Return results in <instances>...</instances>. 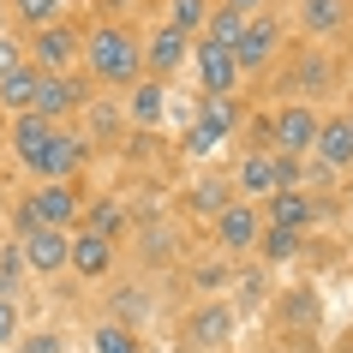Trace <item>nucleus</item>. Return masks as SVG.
I'll return each instance as SVG.
<instances>
[{
	"label": "nucleus",
	"instance_id": "nucleus-3",
	"mask_svg": "<svg viewBox=\"0 0 353 353\" xmlns=\"http://www.w3.org/2000/svg\"><path fill=\"white\" fill-rule=\"evenodd\" d=\"M96 102V84L78 72H37V102H30V114H42L48 126H66L72 114H84Z\"/></svg>",
	"mask_w": 353,
	"mask_h": 353
},
{
	"label": "nucleus",
	"instance_id": "nucleus-7",
	"mask_svg": "<svg viewBox=\"0 0 353 353\" xmlns=\"http://www.w3.org/2000/svg\"><path fill=\"white\" fill-rule=\"evenodd\" d=\"M54 132L42 114H12L6 120V150H12V162L30 174V180H42V162H48V144H54Z\"/></svg>",
	"mask_w": 353,
	"mask_h": 353
},
{
	"label": "nucleus",
	"instance_id": "nucleus-20",
	"mask_svg": "<svg viewBox=\"0 0 353 353\" xmlns=\"http://www.w3.org/2000/svg\"><path fill=\"white\" fill-rule=\"evenodd\" d=\"M323 90H335V60L317 48H299L294 60V102H317Z\"/></svg>",
	"mask_w": 353,
	"mask_h": 353
},
{
	"label": "nucleus",
	"instance_id": "nucleus-33",
	"mask_svg": "<svg viewBox=\"0 0 353 353\" xmlns=\"http://www.w3.org/2000/svg\"><path fill=\"white\" fill-rule=\"evenodd\" d=\"M19 323H24V317H19V299L0 294V347H12V341H19Z\"/></svg>",
	"mask_w": 353,
	"mask_h": 353
},
{
	"label": "nucleus",
	"instance_id": "nucleus-26",
	"mask_svg": "<svg viewBox=\"0 0 353 353\" xmlns=\"http://www.w3.org/2000/svg\"><path fill=\"white\" fill-rule=\"evenodd\" d=\"M30 102H37V66H19V72L0 78V108H6V120L12 114H30Z\"/></svg>",
	"mask_w": 353,
	"mask_h": 353
},
{
	"label": "nucleus",
	"instance_id": "nucleus-10",
	"mask_svg": "<svg viewBox=\"0 0 353 353\" xmlns=\"http://www.w3.org/2000/svg\"><path fill=\"white\" fill-rule=\"evenodd\" d=\"M347 19H353V0H294V24L305 42L347 37Z\"/></svg>",
	"mask_w": 353,
	"mask_h": 353
},
{
	"label": "nucleus",
	"instance_id": "nucleus-4",
	"mask_svg": "<svg viewBox=\"0 0 353 353\" xmlns=\"http://www.w3.org/2000/svg\"><path fill=\"white\" fill-rule=\"evenodd\" d=\"M24 54H30L37 72H72L78 60H84V24L60 19V24H48V30H30V37H24Z\"/></svg>",
	"mask_w": 353,
	"mask_h": 353
},
{
	"label": "nucleus",
	"instance_id": "nucleus-34",
	"mask_svg": "<svg viewBox=\"0 0 353 353\" xmlns=\"http://www.w3.org/2000/svg\"><path fill=\"white\" fill-rule=\"evenodd\" d=\"M19 353H66V341H60L54 330H37L30 341H19Z\"/></svg>",
	"mask_w": 353,
	"mask_h": 353
},
{
	"label": "nucleus",
	"instance_id": "nucleus-6",
	"mask_svg": "<svg viewBox=\"0 0 353 353\" xmlns=\"http://www.w3.org/2000/svg\"><path fill=\"white\" fill-rule=\"evenodd\" d=\"M234 335H240V312H234L228 299H204V305H192V312H186V347L222 353Z\"/></svg>",
	"mask_w": 353,
	"mask_h": 353
},
{
	"label": "nucleus",
	"instance_id": "nucleus-41",
	"mask_svg": "<svg viewBox=\"0 0 353 353\" xmlns=\"http://www.w3.org/2000/svg\"><path fill=\"white\" fill-rule=\"evenodd\" d=\"M347 222H353V198H347Z\"/></svg>",
	"mask_w": 353,
	"mask_h": 353
},
{
	"label": "nucleus",
	"instance_id": "nucleus-31",
	"mask_svg": "<svg viewBox=\"0 0 353 353\" xmlns=\"http://www.w3.org/2000/svg\"><path fill=\"white\" fill-rule=\"evenodd\" d=\"M228 305H234V312H258L263 305V276L258 270H245V276L234 281V299H228Z\"/></svg>",
	"mask_w": 353,
	"mask_h": 353
},
{
	"label": "nucleus",
	"instance_id": "nucleus-28",
	"mask_svg": "<svg viewBox=\"0 0 353 353\" xmlns=\"http://www.w3.org/2000/svg\"><path fill=\"white\" fill-rule=\"evenodd\" d=\"M90 353H144V341H138V330H126V323H96L90 335Z\"/></svg>",
	"mask_w": 353,
	"mask_h": 353
},
{
	"label": "nucleus",
	"instance_id": "nucleus-42",
	"mask_svg": "<svg viewBox=\"0 0 353 353\" xmlns=\"http://www.w3.org/2000/svg\"><path fill=\"white\" fill-rule=\"evenodd\" d=\"M347 126H353V108H347Z\"/></svg>",
	"mask_w": 353,
	"mask_h": 353
},
{
	"label": "nucleus",
	"instance_id": "nucleus-11",
	"mask_svg": "<svg viewBox=\"0 0 353 353\" xmlns=\"http://www.w3.org/2000/svg\"><path fill=\"white\" fill-rule=\"evenodd\" d=\"M180 66H192V37H180V30H168V24H156L144 37V78H174Z\"/></svg>",
	"mask_w": 353,
	"mask_h": 353
},
{
	"label": "nucleus",
	"instance_id": "nucleus-32",
	"mask_svg": "<svg viewBox=\"0 0 353 353\" xmlns=\"http://www.w3.org/2000/svg\"><path fill=\"white\" fill-rule=\"evenodd\" d=\"M19 66H30V54H24V37H12V30H6V37H0V78L19 72Z\"/></svg>",
	"mask_w": 353,
	"mask_h": 353
},
{
	"label": "nucleus",
	"instance_id": "nucleus-19",
	"mask_svg": "<svg viewBox=\"0 0 353 353\" xmlns=\"http://www.w3.org/2000/svg\"><path fill=\"white\" fill-rule=\"evenodd\" d=\"M270 192H276V156H270V150H245L240 162H234V198L263 204Z\"/></svg>",
	"mask_w": 353,
	"mask_h": 353
},
{
	"label": "nucleus",
	"instance_id": "nucleus-12",
	"mask_svg": "<svg viewBox=\"0 0 353 353\" xmlns=\"http://www.w3.org/2000/svg\"><path fill=\"white\" fill-rule=\"evenodd\" d=\"M258 216L270 228H288V234H305V228L323 216V198H312V192H270L258 204Z\"/></svg>",
	"mask_w": 353,
	"mask_h": 353
},
{
	"label": "nucleus",
	"instance_id": "nucleus-15",
	"mask_svg": "<svg viewBox=\"0 0 353 353\" xmlns=\"http://www.w3.org/2000/svg\"><path fill=\"white\" fill-rule=\"evenodd\" d=\"M312 162L330 168V174H353V126H347V114H323V120H317Z\"/></svg>",
	"mask_w": 353,
	"mask_h": 353
},
{
	"label": "nucleus",
	"instance_id": "nucleus-18",
	"mask_svg": "<svg viewBox=\"0 0 353 353\" xmlns=\"http://www.w3.org/2000/svg\"><path fill=\"white\" fill-rule=\"evenodd\" d=\"M66 270L72 276H84V281H102L114 270V240H102V234H72V245H66Z\"/></svg>",
	"mask_w": 353,
	"mask_h": 353
},
{
	"label": "nucleus",
	"instance_id": "nucleus-21",
	"mask_svg": "<svg viewBox=\"0 0 353 353\" xmlns=\"http://www.w3.org/2000/svg\"><path fill=\"white\" fill-rule=\"evenodd\" d=\"M6 19L30 37V30H48V24L72 19V0H6Z\"/></svg>",
	"mask_w": 353,
	"mask_h": 353
},
{
	"label": "nucleus",
	"instance_id": "nucleus-27",
	"mask_svg": "<svg viewBox=\"0 0 353 353\" xmlns=\"http://www.w3.org/2000/svg\"><path fill=\"white\" fill-rule=\"evenodd\" d=\"M240 30H245L240 12H228V6H210V19H204V30H198V42H216V48H228V54H234Z\"/></svg>",
	"mask_w": 353,
	"mask_h": 353
},
{
	"label": "nucleus",
	"instance_id": "nucleus-5",
	"mask_svg": "<svg viewBox=\"0 0 353 353\" xmlns=\"http://www.w3.org/2000/svg\"><path fill=\"white\" fill-rule=\"evenodd\" d=\"M281 42H288V24H281L276 12H258V19H245L240 42H234V66H240V78L270 72V66L281 60Z\"/></svg>",
	"mask_w": 353,
	"mask_h": 353
},
{
	"label": "nucleus",
	"instance_id": "nucleus-38",
	"mask_svg": "<svg viewBox=\"0 0 353 353\" xmlns=\"http://www.w3.org/2000/svg\"><path fill=\"white\" fill-rule=\"evenodd\" d=\"M126 6H138V0H96V19H126Z\"/></svg>",
	"mask_w": 353,
	"mask_h": 353
},
{
	"label": "nucleus",
	"instance_id": "nucleus-8",
	"mask_svg": "<svg viewBox=\"0 0 353 353\" xmlns=\"http://www.w3.org/2000/svg\"><path fill=\"white\" fill-rule=\"evenodd\" d=\"M30 210H37V222H42V228L72 234L78 216H84V192H78L72 180H37V192H30Z\"/></svg>",
	"mask_w": 353,
	"mask_h": 353
},
{
	"label": "nucleus",
	"instance_id": "nucleus-13",
	"mask_svg": "<svg viewBox=\"0 0 353 353\" xmlns=\"http://www.w3.org/2000/svg\"><path fill=\"white\" fill-rule=\"evenodd\" d=\"M66 245H72V234H60V228H30L19 240V263L30 276H60V270H66Z\"/></svg>",
	"mask_w": 353,
	"mask_h": 353
},
{
	"label": "nucleus",
	"instance_id": "nucleus-35",
	"mask_svg": "<svg viewBox=\"0 0 353 353\" xmlns=\"http://www.w3.org/2000/svg\"><path fill=\"white\" fill-rule=\"evenodd\" d=\"M192 281H198V288L210 294V288H222V281H228V263H204V270H198Z\"/></svg>",
	"mask_w": 353,
	"mask_h": 353
},
{
	"label": "nucleus",
	"instance_id": "nucleus-9",
	"mask_svg": "<svg viewBox=\"0 0 353 353\" xmlns=\"http://www.w3.org/2000/svg\"><path fill=\"white\" fill-rule=\"evenodd\" d=\"M210 222H216V245H222L228 258H252L258 228H263V216H258V204H252V198H234V204L216 210Z\"/></svg>",
	"mask_w": 353,
	"mask_h": 353
},
{
	"label": "nucleus",
	"instance_id": "nucleus-2",
	"mask_svg": "<svg viewBox=\"0 0 353 353\" xmlns=\"http://www.w3.org/2000/svg\"><path fill=\"white\" fill-rule=\"evenodd\" d=\"M317 120L323 114L312 108V102H276V108L263 114V150L270 156H312V144H317Z\"/></svg>",
	"mask_w": 353,
	"mask_h": 353
},
{
	"label": "nucleus",
	"instance_id": "nucleus-25",
	"mask_svg": "<svg viewBox=\"0 0 353 353\" xmlns=\"http://www.w3.org/2000/svg\"><path fill=\"white\" fill-rule=\"evenodd\" d=\"M210 6H216V0H162V24L198 42V30H204V19H210Z\"/></svg>",
	"mask_w": 353,
	"mask_h": 353
},
{
	"label": "nucleus",
	"instance_id": "nucleus-30",
	"mask_svg": "<svg viewBox=\"0 0 353 353\" xmlns=\"http://www.w3.org/2000/svg\"><path fill=\"white\" fill-rule=\"evenodd\" d=\"M180 150H186L192 162H210V156L222 150V138H216V132H210V126H198V120H192V126L180 132Z\"/></svg>",
	"mask_w": 353,
	"mask_h": 353
},
{
	"label": "nucleus",
	"instance_id": "nucleus-17",
	"mask_svg": "<svg viewBox=\"0 0 353 353\" xmlns=\"http://www.w3.org/2000/svg\"><path fill=\"white\" fill-rule=\"evenodd\" d=\"M84 162H90V138L78 126H60L54 144H48V162H42V180H78Z\"/></svg>",
	"mask_w": 353,
	"mask_h": 353
},
{
	"label": "nucleus",
	"instance_id": "nucleus-24",
	"mask_svg": "<svg viewBox=\"0 0 353 353\" xmlns=\"http://www.w3.org/2000/svg\"><path fill=\"white\" fill-rule=\"evenodd\" d=\"M245 108H240V96H204L198 102V126H210L216 138H228V132H240Z\"/></svg>",
	"mask_w": 353,
	"mask_h": 353
},
{
	"label": "nucleus",
	"instance_id": "nucleus-22",
	"mask_svg": "<svg viewBox=\"0 0 353 353\" xmlns=\"http://www.w3.org/2000/svg\"><path fill=\"white\" fill-rule=\"evenodd\" d=\"M299 245H305V234H288V228H270V222H263V228H258V245H252V258L276 270V263H294V258H299Z\"/></svg>",
	"mask_w": 353,
	"mask_h": 353
},
{
	"label": "nucleus",
	"instance_id": "nucleus-37",
	"mask_svg": "<svg viewBox=\"0 0 353 353\" xmlns=\"http://www.w3.org/2000/svg\"><path fill=\"white\" fill-rule=\"evenodd\" d=\"M12 228H19V240L30 234V228H42V222H37V210H30V198H24V204L12 210Z\"/></svg>",
	"mask_w": 353,
	"mask_h": 353
},
{
	"label": "nucleus",
	"instance_id": "nucleus-29",
	"mask_svg": "<svg viewBox=\"0 0 353 353\" xmlns=\"http://www.w3.org/2000/svg\"><path fill=\"white\" fill-rule=\"evenodd\" d=\"M120 222H126V210L114 204V198H102V204L84 210V228H90V234H102V240H114V234H120Z\"/></svg>",
	"mask_w": 353,
	"mask_h": 353
},
{
	"label": "nucleus",
	"instance_id": "nucleus-23",
	"mask_svg": "<svg viewBox=\"0 0 353 353\" xmlns=\"http://www.w3.org/2000/svg\"><path fill=\"white\" fill-rule=\"evenodd\" d=\"M186 204L198 210V216H216V210L234 204V180H228V174H198L192 192H186Z\"/></svg>",
	"mask_w": 353,
	"mask_h": 353
},
{
	"label": "nucleus",
	"instance_id": "nucleus-16",
	"mask_svg": "<svg viewBox=\"0 0 353 353\" xmlns=\"http://www.w3.org/2000/svg\"><path fill=\"white\" fill-rule=\"evenodd\" d=\"M168 102H174V96H168V84H162V78H138V84L126 90V102H120V114H126V126L156 132V126L168 120Z\"/></svg>",
	"mask_w": 353,
	"mask_h": 353
},
{
	"label": "nucleus",
	"instance_id": "nucleus-40",
	"mask_svg": "<svg viewBox=\"0 0 353 353\" xmlns=\"http://www.w3.org/2000/svg\"><path fill=\"white\" fill-rule=\"evenodd\" d=\"M0 138H6V108H0Z\"/></svg>",
	"mask_w": 353,
	"mask_h": 353
},
{
	"label": "nucleus",
	"instance_id": "nucleus-14",
	"mask_svg": "<svg viewBox=\"0 0 353 353\" xmlns=\"http://www.w3.org/2000/svg\"><path fill=\"white\" fill-rule=\"evenodd\" d=\"M192 66H198V84H204V96H240V66H234V54L228 48H216V42H192Z\"/></svg>",
	"mask_w": 353,
	"mask_h": 353
},
{
	"label": "nucleus",
	"instance_id": "nucleus-36",
	"mask_svg": "<svg viewBox=\"0 0 353 353\" xmlns=\"http://www.w3.org/2000/svg\"><path fill=\"white\" fill-rule=\"evenodd\" d=\"M216 6L240 12V19H258V12H270V0H216Z\"/></svg>",
	"mask_w": 353,
	"mask_h": 353
},
{
	"label": "nucleus",
	"instance_id": "nucleus-39",
	"mask_svg": "<svg viewBox=\"0 0 353 353\" xmlns=\"http://www.w3.org/2000/svg\"><path fill=\"white\" fill-rule=\"evenodd\" d=\"M6 30H12V19H6V0H0V37H6Z\"/></svg>",
	"mask_w": 353,
	"mask_h": 353
},
{
	"label": "nucleus",
	"instance_id": "nucleus-43",
	"mask_svg": "<svg viewBox=\"0 0 353 353\" xmlns=\"http://www.w3.org/2000/svg\"><path fill=\"white\" fill-rule=\"evenodd\" d=\"M347 37H353V19H347Z\"/></svg>",
	"mask_w": 353,
	"mask_h": 353
},
{
	"label": "nucleus",
	"instance_id": "nucleus-1",
	"mask_svg": "<svg viewBox=\"0 0 353 353\" xmlns=\"http://www.w3.org/2000/svg\"><path fill=\"white\" fill-rule=\"evenodd\" d=\"M84 78L102 90H132L144 78V37L126 19H90L84 24Z\"/></svg>",
	"mask_w": 353,
	"mask_h": 353
}]
</instances>
